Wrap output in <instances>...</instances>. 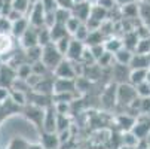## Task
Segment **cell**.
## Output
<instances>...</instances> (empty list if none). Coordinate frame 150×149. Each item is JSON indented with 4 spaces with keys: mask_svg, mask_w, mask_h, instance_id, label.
I'll use <instances>...</instances> for the list:
<instances>
[{
    "mask_svg": "<svg viewBox=\"0 0 150 149\" xmlns=\"http://www.w3.org/2000/svg\"><path fill=\"white\" fill-rule=\"evenodd\" d=\"M8 149H27V143L23 139H13L11 142V145L8 146Z\"/></svg>",
    "mask_w": 150,
    "mask_h": 149,
    "instance_id": "41",
    "label": "cell"
},
{
    "mask_svg": "<svg viewBox=\"0 0 150 149\" xmlns=\"http://www.w3.org/2000/svg\"><path fill=\"white\" fill-rule=\"evenodd\" d=\"M9 91H11V88L0 85V103H3L6 98H9Z\"/></svg>",
    "mask_w": 150,
    "mask_h": 149,
    "instance_id": "46",
    "label": "cell"
},
{
    "mask_svg": "<svg viewBox=\"0 0 150 149\" xmlns=\"http://www.w3.org/2000/svg\"><path fill=\"white\" fill-rule=\"evenodd\" d=\"M27 149H43L42 148V145H27Z\"/></svg>",
    "mask_w": 150,
    "mask_h": 149,
    "instance_id": "48",
    "label": "cell"
},
{
    "mask_svg": "<svg viewBox=\"0 0 150 149\" xmlns=\"http://www.w3.org/2000/svg\"><path fill=\"white\" fill-rule=\"evenodd\" d=\"M104 39H105V36L101 33V30H100V29H98V30H92V31H89V34H88L86 40H85V45H86V46L98 45V43H103Z\"/></svg>",
    "mask_w": 150,
    "mask_h": 149,
    "instance_id": "25",
    "label": "cell"
},
{
    "mask_svg": "<svg viewBox=\"0 0 150 149\" xmlns=\"http://www.w3.org/2000/svg\"><path fill=\"white\" fill-rule=\"evenodd\" d=\"M2 9H3V0H0V15H2Z\"/></svg>",
    "mask_w": 150,
    "mask_h": 149,
    "instance_id": "50",
    "label": "cell"
},
{
    "mask_svg": "<svg viewBox=\"0 0 150 149\" xmlns=\"http://www.w3.org/2000/svg\"><path fill=\"white\" fill-rule=\"evenodd\" d=\"M70 40H71V36L69 34V36H64V37H61L59 40L54 42V45L57 46V49H58L62 55H66V52H67V49H69V45H70Z\"/></svg>",
    "mask_w": 150,
    "mask_h": 149,
    "instance_id": "35",
    "label": "cell"
},
{
    "mask_svg": "<svg viewBox=\"0 0 150 149\" xmlns=\"http://www.w3.org/2000/svg\"><path fill=\"white\" fill-rule=\"evenodd\" d=\"M70 16H71V11L70 9H62V8H57L55 9V23L66 24V21Z\"/></svg>",
    "mask_w": 150,
    "mask_h": 149,
    "instance_id": "32",
    "label": "cell"
},
{
    "mask_svg": "<svg viewBox=\"0 0 150 149\" xmlns=\"http://www.w3.org/2000/svg\"><path fill=\"white\" fill-rule=\"evenodd\" d=\"M89 18L98 21V23H103V21H105L107 18H109V11L104 9L100 5H97V3H92L91 12H89Z\"/></svg>",
    "mask_w": 150,
    "mask_h": 149,
    "instance_id": "20",
    "label": "cell"
},
{
    "mask_svg": "<svg viewBox=\"0 0 150 149\" xmlns=\"http://www.w3.org/2000/svg\"><path fill=\"white\" fill-rule=\"evenodd\" d=\"M149 69H150V67H149Z\"/></svg>",
    "mask_w": 150,
    "mask_h": 149,
    "instance_id": "55",
    "label": "cell"
},
{
    "mask_svg": "<svg viewBox=\"0 0 150 149\" xmlns=\"http://www.w3.org/2000/svg\"><path fill=\"white\" fill-rule=\"evenodd\" d=\"M30 27V23H28V18L27 16H21L19 19L13 21L12 23V27H11V36L13 39H19L25 33V30Z\"/></svg>",
    "mask_w": 150,
    "mask_h": 149,
    "instance_id": "13",
    "label": "cell"
},
{
    "mask_svg": "<svg viewBox=\"0 0 150 149\" xmlns=\"http://www.w3.org/2000/svg\"><path fill=\"white\" fill-rule=\"evenodd\" d=\"M89 49H91V52H92V55H94V58H95V61L104 54V45L103 43H98V45H92V46H88Z\"/></svg>",
    "mask_w": 150,
    "mask_h": 149,
    "instance_id": "40",
    "label": "cell"
},
{
    "mask_svg": "<svg viewBox=\"0 0 150 149\" xmlns=\"http://www.w3.org/2000/svg\"><path fill=\"white\" fill-rule=\"evenodd\" d=\"M19 43L24 49L30 48V46H34V45H39V40H37V27H33L30 26L25 33L19 37Z\"/></svg>",
    "mask_w": 150,
    "mask_h": 149,
    "instance_id": "10",
    "label": "cell"
},
{
    "mask_svg": "<svg viewBox=\"0 0 150 149\" xmlns=\"http://www.w3.org/2000/svg\"><path fill=\"white\" fill-rule=\"evenodd\" d=\"M112 61H113V54L104 51V54L97 60V64L103 69V67H107V66H112Z\"/></svg>",
    "mask_w": 150,
    "mask_h": 149,
    "instance_id": "37",
    "label": "cell"
},
{
    "mask_svg": "<svg viewBox=\"0 0 150 149\" xmlns=\"http://www.w3.org/2000/svg\"><path fill=\"white\" fill-rule=\"evenodd\" d=\"M132 54H134V51L122 46L119 51H116V52L113 54V60H115V63H119V64L129 66V61H131V58H132Z\"/></svg>",
    "mask_w": 150,
    "mask_h": 149,
    "instance_id": "16",
    "label": "cell"
},
{
    "mask_svg": "<svg viewBox=\"0 0 150 149\" xmlns=\"http://www.w3.org/2000/svg\"><path fill=\"white\" fill-rule=\"evenodd\" d=\"M147 70L149 69H131L129 72V78H128V82L132 83L134 87L141 82L146 81V76H147Z\"/></svg>",
    "mask_w": 150,
    "mask_h": 149,
    "instance_id": "22",
    "label": "cell"
},
{
    "mask_svg": "<svg viewBox=\"0 0 150 149\" xmlns=\"http://www.w3.org/2000/svg\"><path fill=\"white\" fill-rule=\"evenodd\" d=\"M9 98L18 106H25V101H27L25 93L19 91V90H11L9 91Z\"/></svg>",
    "mask_w": 150,
    "mask_h": 149,
    "instance_id": "30",
    "label": "cell"
},
{
    "mask_svg": "<svg viewBox=\"0 0 150 149\" xmlns=\"http://www.w3.org/2000/svg\"><path fill=\"white\" fill-rule=\"evenodd\" d=\"M24 57L25 60L30 63H34V61H39L40 57H42V46L40 45H34V46H30L27 49H24Z\"/></svg>",
    "mask_w": 150,
    "mask_h": 149,
    "instance_id": "24",
    "label": "cell"
},
{
    "mask_svg": "<svg viewBox=\"0 0 150 149\" xmlns=\"http://www.w3.org/2000/svg\"><path fill=\"white\" fill-rule=\"evenodd\" d=\"M37 40L40 46H45L48 43H51V34H49V27L42 26L37 29Z\"/></svg>",
    "mask_w": 150,
    "mask_h": 149,
    "instance_id": "27",
    "label": "cell"
},
{
    "mask_svg": "<svg viewBox=\"0 0 150 149\" xmlns=\"http://www.w3.org/2000/svg\"><path fill=\"white\" fill-rule=\"evenodd\" d=\"M62 58H64V55L57 49V46L52 43V42H51V43H48V45H45V46H42L40 61L48 67V70H54L59 64V61Z\"/></svg>",
    "mask_w": 150,
    "mask_h": 149,
    "instance_id": "1",
    "label": "cell"
},
{
    "mask_svg": "<svg viewBox=\"0 0 150 149\" xmlns=\"http://www.w3.org/2000/svg\"><path fill=\"white\" fill-rule=\"evenodd\" d=\"M120 14H122V18H125V19H135V18H138V3L132 2V3L120 6Z\"/></svg>",
    "mask_w": 150,
    "mask_h": 149,
    "instance_id": "19",
    "label": "cell"
},
{
    "mask_svg": "<svg viewBox=\"0 0 150 149\" xmlns=\"http://www.w3.org/2000/svg\"><path fill=\"white\" fill-rule=\"evenodd\" d=\"M138 2H140V0H138Z\"/></svg>",
    "mask_w": 150,
    "mask_h": 149,
    "instance_id": "54",
    "label": "cell"
},
{
    "mask_svg": "<svg viewBox=\"0 0 150 149\" xmlns=\"http://www.w3.org/2000/svg\"><path fill=\"white\" fill-rule=\"evenodd\" d=\"M132 2H137V0H115L116 6H123V5H128V3H132Z\"/></svg>",
    "mask_w": 150,
    "mask_h": 149,
    "instance_id": "47",
    "label": "cell"
},
{
    "mask_svg": "<svg viewBox=\"0 0 150 149\" xmlns=\"http://www.w3.org/2000/svg\"><path fill=\"white\" fill-rule=\"evenodd\" d=\"M49 34H51V42L54 43V42L59 40L61 37L69 36V31L66 30V26H64V24L55 23L52 27H49Z\"/></svg>",
    "mask_w": 150,
    "mask_h": 149,
    "instance_id": "21",
    "label": "cell"
},
{
    "mask_svg": "<svg viewBox=\"0 0 150 149\" xmlns=\"http://www.w3.org/2000/svg\"><path fill=\"white\" fill-rule=\"evenodd\" d=\"M13 48V37L9 33H0V58L9 54Z\"/></svg>",
    "mask_w": 150,
    "mask_h": 149,
    "instance_id": "18",
    "label": "cell"
},
{
    "mask_svg": "<svg viewBox=\"0 0 150 149\" xmlns=\"http://www.w3.org/2000/svg\"><path fill=\"white\" fill-rule=\"evenodd\" d=\"M135 122V116H131V115H119L117 116V125L120 127V128L123 131H128L132 128V125Z\"/></svg>",
    "mask_w": 150,
    "mask_h": 149,
    "instance_id": "26",
    "label": "cell"
},
{
    "mask_svg": "<svg viewBox=\"0 0 150 149\" xmlns=\"http://www.w3.org/2000/svg\"><path fill=\"white\" fill-rule=\"evenodd\" d=\"M135 91L138 97H150V85L144 81L138 85H135Z\"/></svg>",
    "mask_w": 150,
    "mask_h": 149,
    "instance_id": "38",
    "label": "cell"
},
{
    "mask_svg": "<svg viewBox=\"0 0 150 149\" xmlns=\"http://www.w3.org/2000/svg\"><path fill=\"white\" fill-rule=\"evenodd\" d=\"M79 2H85V0H74V3H79Z\"/></svg>",
    "mask_w": 150,
    "mask_h": 149,
    "instance_id": "52",
    "label": "cell"
},
{
    "mask_svg": "<svg viewBox=\"0 0 150 149\" xmlns=\"http://www.w3.org/2000/svg\"><path fill=\"white\" fill-rule=\"evenodd\" d=\"M80 24H82V21H80V19H77L76 16H73V15H71V16H70L67 21H66V24H64V26H66V30L69 31V34L71 36V34H73V33L77 30V27H79Z\"/></svg>",
    "mask_w": 150,
    "mask_h": 149,
    "instance_id": "36",
    "label": "cell"
},
{
    "mask_svg": "<svg viewBox=\"0 0 150 149\" xmlns=\"http://www.w3.org/2000/svg\"><path fill=\"white\" fill-rule=\"evenodd\" d=\"M31 5H33L31 0H12L13 9L19 11L21 14H24V15H27V12H28V9L31 8Z\"/></svg>",
    "mask_w": 150,
    "mask_h": 149,
    "instance_id": "31",
    "label": "cell"
},
{
    "mask_svg": "<svg viewBox=\"0 0 150 149\" xmlns=\"http://www.w3.org/2000/svg\"><path fill=\"white\" fill-rule=\"evenodd\" d=\"M134 52L137 54H150V37H140L137 45H135V49Z\"/></svg>",
    "mask_w": 150,
    "mask_h": 149,
    "instance_id": "29",
    "label": "cell"
},
{
    "mask_svg": "<svg viewBox=\"0 0 150 149\" xmlns=\"http://www.w3.org/2000/svg\"><path fill=\"white\" fill-rule=\"evenodd\" d=\"M103 45H104V49H105L107 52H110V54H115L116 51H119V49L123 46L122 39L117 37V36H113V34L109 36V37H105L104 42H103Z\"/></svg>",
    "mask_w": 150,
    "mask_h": 149,
    "instance_id": "15",
    "label": "cell"
},
{
    "mask_svg": "<svg viewBox=\"0 0 150 149\" xmlns=\"http://www.w3.org/2000/svg\"><path fill=\"white\" fill-rule=\"evenodd\" d=\"M138 18L141 19V24L150 26V0H140Z\"/></svg>",
    "mask_w": 150,
    "mask_h": 149,
    "instance_id": "17",
    "label": "cell"
},
{
    "mask_svg": "<svg viewBox=\"0 0 150 149\" xmlns=\"http://www.w3.org/2000/svg\"><path fill=\"white\" fill-rule=\"evenodd\" d=\"M52 73L55 75V78H67V79H76V73H74V67H73V61L67 60L64 57L59 64L52 70Z\"/></svg>",
    "mask_w": 150,
    "mask_h": 149,
    "instance_id": "5",
    "label": "cell"
},
{
    "mask_svg": "<svg viewBox=\"0 0 150 149\" xmlns=\"http://www.w3.org/2000/svg\"><path fill=\"white\" fill-rule=\"evenodd\" d=\"M43 115H45V108H40V106L31 104L30 108L27 109V119L33 124H36V127L42 128V122H43Z\"/></svg>",
    "mask_w": 150,
    "mask_h": 149,
    "instance_id": "11",
    "label": "cell"
},
{
    "mask_svg": "<svg viewBox=\"0 0 150 149\" xmlns=\"http://www.w3.org/2000/svg\"><path fill=\"white\" fill-rule=\"evenodd\" d=\"M42 5H43L45 11L46 12H54L57 9V3H55V0H40Z\"/></svg>",
    "mask_w": 150,
    "mask_h": 149,
    "instance_id": "45",
    "label": "cell"
},
{
    "mask_svg": "<svg viewBox=\"0 0 150 149\" xmlns=\"http://www.w3.org/2000/svg\"><path fill=\"white\" fill-rule=\"evenodd\" d=\"M120 140H122V146H131V148H135V146L138 145V142H140L131 130L123 131V133H122Z\"/></svg>",
    "mask_w": 150,
    "mask_h": 149,
    "instance_id": "28",
    "label": "cell"
},
{
    "mask_svg": "<svg viewBox=\"0 0 150 149\" xmlns=\"http://www.w3.org/2000/svg\"><path fill=\"white\" fill-rule=\"evenodd\" d=\"M150 67V55L147 54H132L129 61V69H149Z\"/></svg>",
    "mask_w": 150,
    "mask_h": 149,
    "instance_id": "14",
    "label": "cell"
},
{
    "mask_svg": "<svg viewBox=\"0 0 150 149\" xmlns=\"http://www.w3.org/2000/svg\"><path fill=\"white\" fill-rule=\"evenodd\" d=\"M57 116L58 112L55 109V106L51 103L45 108V115H43V122H42V130L48 131V133H54L57 131Z\"/></svg>",
    "mask_w": 150,
    "mask_h": 149,
    "instance_id": "4",
    "label": "cell"
},
{
    "mask_svg": "<svg viewBox=\"0 0 150 149\" xmlns=\"http://www.w3.org/2000/svg\"><path fill=\"white\" fill-rule=\"evenodd\" d=\"M45 15H46V11H45L43 5H42V2L40 0H36V2L31 5V8L28 9L25 16L28 18L30 26L39 29L42 26H45Z\"/></svg>",
    "mask_w": 150,
    "mask_h": 149,
    "instance_id": "3",
    "label": "cell"
},
{
    "mask_svg": "<svg viewBox=\"0 0 150 149\" xmlns=\"http://www.w3.org/2000/svg\"><path fill=\"white\" fill-rule=\"evenodd\" d=\"M57 3V8H62V9H70L73 8L74 5V0H55Z\"/></svg>",
    "mask_w": 150,
    "mask_h": 149,
    "instance_id": "44",
    "label": "cell"
},
{
    "mask_svg": "<svg viewBox=\"0 0 150 149\" xmlns=\"http://www.w3.org/2000/svg\"><path fill=\"white\" fill-rule=\"evenodd\" d=\"M150 112V97H141V106H140V113H149Z\"/></svg>",
    "mask_w": 150,
    "mask_h": 149,
    "instance_id": "42",
    "label": "cell"
},
{
    "mask_svg": "<svg viewBox=\"0 0 150 149\" xmlns=\"http://www.w3.org/2000/svg\"><path fill=\"white\" fill-rule=\"evenodd\" d=\"M129 66L126 64H119V63H115V66H112V76L116 78V83H123L128 82V78H129Z\"/></svg>",
    "mask_w": 150,
    "mask_h": 149,
    "instance_id": "12",
    "label": "cell"
},
{
    "mask_svg": "<svg viewBox=\"0 0 150 149\" xmlns=\"http://www.w3.org/2000/svg\"><path fill=\"white\" fill-rule=\"evenodd\" d=\"M11 27H12V23L9 21V18L0 15V33H9L11 34Z\"/></svg>",
    "mask_w": 150,
    "mask_h": 149,
    "instance_id": "39",
    "label": "cell"
},
{
    "mask_svg": "<svg viewBox=\"0 0 150 149\" xmlns=\"http://www.w3.org/2000/svg\"><path fill=\"white\" fill-rule=\"evenodd\" d=\"M74 91H76V79H67V78L54 79V93H74Z\"/></svg>",
    "mask_w": 150,
    "mask_h": 149,
    "instance_id": "7",
    "label": "cell"
},
{
    "mask_svg": "<svg viewBox=\"0 0 150 149\" xmlns=\"http://www.w3.org/2000/svg\"><path fill=\"white\" fill-rule=\"evenodd\" d=\"M149 55H150V54H149Z\"/></svg>",
    "mask_w": 150,
    "mask_h": 149,
    "instance_id": "56",
    "label": "cell"
},
{
    "mask_svg": "<svg viewBox=\"0 0 150 149\" xmlns=\"http://www.w3.org/2000/svg\"><path fill=\"white\" fill-rule=\"evenodd\" d=\"M120 149H135V148H131V146H122Z\"/></svg>",
    "mask_w": 150,
    "mask_h": 149,
    "instance_id": "51",
    "label": "cell"
},
{
    "mask_svg": "<svg viewBox=\"0 0 150 149\" xmlns=\"http://www.w3.org/2000/svg\"><path fill=\"white\" fill-rule=\"evenodd\" d=\"M40 145L43 149H59L61 143L58 139V133H48V131H42L40 134Z\"/></svg>",
    "mask_w": 150,
    "mask_h": 149,
    "instance_id": "9",
    "label": "cell"
},
{
    "mask_svg": "<svg viewBox=\"0 0 150 149\" xmlns=\"http://www.w3.org/2000/svg\"><path fill=\"white\" fill-rule=\"evenodd\" d=\"M91 6H92V3L88 2V0H85V2H79V3H74L73 8H71V15L76 16L77 19H80L82 23H85V21L89 18Z\"/></svg>",
    "mask_w": 150,
    "mask_h": 149,
    "instance_id": "8",
    "label": "cell"
},
{
    "mask_svg": "<svg viewBox=\"0 0 150 149\" xmlns=\"http://www.w3.org/2000/svg\"><path fill=\"white\" fill-rule=\"evenodd\" d=\"M88 34H89V30H88L86 24L82 23V24L77 27V30L71 34V37H73V39H76V40H80V42H83V43H85V40H86Z\"/></svg>",
    "mask_w": 150,
    "mask_h": 149,
    "instance_id": "33",
    "label": "cell"
},
{
    "mask_svg": "<svg viewBox=\"0 0 150 149\" xmlns=\"http://www.w3.org/2000/svg\"><path fill=\"white\" fill-rule=\"evenodd\" d=\"M94 3H97V5L103 6V8H104V9H107V11H112V9L116 6L115 0H97V2H94Z\"/></svg>",
    "mask_w": 150,
    "mask_h": 149,
    "instance_id": "43",
    "label": "cell"
},
{
    "mask_svg": "<svg viewBox=\"0 0 150 149\" xmlns=\"http://www.w3.org/2000/svg\"><path fill=\"white\" fill-rule=\"evenodd\" d=\"M70 128V119L67 116V113H58L57 116V133Z\"/></svg>",
    "mask_w": 150,
    "mask_h": 149,
    "instance_id": "34",
    "label": "cell"
},
{
    "mask_svg": "<svg viewBox=\"0 0 150 149\" xmlns=\"http://www.w3.org/2000/svg\"><path fill=\"white\" fill-rule=\"evenodd\" d=\"M138 39H140V37H138V34H137L135 30L125 31V34H123V37H122V43H123L125 48L134 51V49H135V45H137V42H138Z\"/></svg>",
    "mask_w": 150,
    "mask_h": 149,
    "instance_id": "23",
    "label": "cell"
},
{
    "mask_svg": "<svg viewBox=\"0 0 150 149\" xmlns=\"http://www.w3.org/2000/svg\"><path fill=\"white\" fill-rule=\"evenodd\" d=\"M146 82H147V83L150 85V69L147 70V76H146Z\"/></svg>",
    "mask_w": 150,
    "mask_h": 149,
    "instance_id": "49",
    "label": "cell"
},
{
    "mask_svg": "<svg viewBox=\"0 0 150 149\" xmlns=\"http://www.w3.org/2000/svg\"><path fill=\"white\" fill-rule=\"evenodd\" d=\"M83 49H85V43H83V42L76 40V39L71 37L69 49H67V52H66V55H64V57H66L67 60H70V61H80L82 54H83Z\"/></svg>",
    "mask_w": 150,
    "mask_h": 149,
    "instance_id": "6",
    "label": "cell"
},
{
    "mask_svg": "<svg viewBox=\"0 0 150 149\" xmlns=\"http://www.w3.org/2000/svg\"><path fill=\"white\" fill-rule=\"evenodd\" d=\"M147 115H149V116H150V112H149V113H147Z\"/></svg>",
    "mask_w": 150,
    "mask_h": 149,
    "instance_id": "53",
    "label": "cell"
},
{
    "mask_svg": "<svg viewBox=\"0 0 150 149\" xmlns=\"http://www.w3.org/2000/svg\"><path fill=\"white\" fill-rule=\"evenodd\" d=\"M135 97H137V91H135V87L132 83L123 82V83H117L116 85V103L119 106H125V108H128Z\"/></svg>",
    "mask_w": 150,
    "mask_h": 149,
    "instance_id": "2",
    "label": "cell"
}]
</instances>
